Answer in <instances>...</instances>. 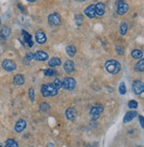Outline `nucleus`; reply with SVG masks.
I'll use <instances>...</instances> for the list:
<instances>
[{
  "mask_svg": "<svg viewBox=\"0 0 144 147\" xmlns=\"http://www.w3.org/2000/svg\"><path fill=\"white\" fill-rule=\"evenodd\" d=\"M118 91L121 95H124L125 93H127V86H125V84L124 82H120L119 87H118Z\"/></svg>",
  "mask_w": 144,
  "mask_h": 147,
  "instance_id": "nucleus-27",
  "label": "nucleus"
},
{
  "mask_svg": "<svg viewBox=\"0 0 144 147\" xmlns=\"http://www.w3.org/2000/svg\"><path fill=\"white\" fill-rule=\"evenodd\" d=\"M65 115L66 118L68 119L69 121H74L75 119L77 118V111L75 108H68L65 112Z\"/></svg>",
  "mask_w": 144,
  "mask_h": 147,
  "instance_id": "nucleus-15",
  "label": "nucleus"
},
{
  "mask_svg": "<svg viewBox=\"0 0 144 147\" xmlns=\"http://www.w3.org/2000/svg\"><path fill=\"white\" fill-rule=\"evenodd\" d=\"M128 10H129V5L124 0H120V1L116 3V13L118 14L124 15L128 12Z\"/></svg>",
  "mask_w": 144,
  "mask_h": 147,
  "instance_id": "nucleus-6",
  "label": "nucleus"
},
{
  "mask_svg": "<svg viewBox=\"0 0 144 147\" xmlns=\"http://www.w3.org/2000/svg\"><path fill=\"white\" fill-rule=\"evenodd\" d=\"M10 34H11V29H9L8 27L5 26V27H2L1 32H0V35H1L2 37L6 38V37H8L9 35H10Z\"/></svg>",
  "mask_w": 144,
  "mask_h": 147,
  "instance_id": "nucleus-24",
  "label": "nucleus"
},
{
  "mask_svg": "<svg viewBox=\"0 0 144 147\" xmlns=\"http://www.w3.org/2000/svg\"><path fill=\"white\" fill-rule=\"evenodd\" d=\"M134 69L137 72H143L144 71V59H141L137 63L135 67H134Z\"/></svg>",
  "mask_w": 144,
  "mask_h": 147,
  "instance_id": "nucleus-23",
  "label": "nucleus"
},
{
  "mask_svg": "<svg viewBox=\"0 0 144 147\" xmlns=\"http://www.w3.org/2000/svg\"><path fill=\"white\" fill-rule=\"evenodd\" d=\"M63 67H64V70H65L66 73L71 74V73H73L74 70H75V64L72 60H67L64 63Z\"/></svg>",
  "mask_w": 144,
  "mask_h": 147,
  "instance_id": "nucleus-16",
  "label": "nucleus"
},
{
  "mask_svg": "<svg viewBox=\"0 0 144 147\" xmlns=\"http://www.w3.org/2000/svg\"><path fill=\"white\" fill-rule=\"evenodd\" d=\"M27 1H28V2H36V1H37V0H27Z\"/></svg>",
  "mask_w": 144,
  "mask_h": 147,
  "instance_id": "nucleus-39",
  "label": "nucleus"
},
{
  "mask_svg": "<svg viewBox=\"0 0 144 147\" xmlns=\"http://www.w3.org/2000/svg\"><path fill=\"white\" fill-rule=\"evenodd\" d=\"M137 115H138V113L136 111H134V110H133V111H129V112H127V114H124V117L123 119V122L124 123H128L131 121H133Z\"/></svg>",
  "mask_w": 144,
  "mask_h": 147,
  "instance_id": "nucleus-14",
  "label": "nucleus"
},
{
  "mask_svg": "<svg viewBox=\"0 0 144 147\" xmlns=\"http://www.w3.org/2000/svg\"><path fill=\"white\" fill-rule=\"evenodd\" d=\"M32 59H34V53H32V52H28V53L26 54L25 58H24V63L28 65V64H30V62Z\"/></svg>",
  "mask_w": 144,
  "mask_h": 147,
  "instance_id": "nucleus-26",
  "label": "nucleus"
},
{
  "mask_svg": "<svg viewBox=\"0 0 144 147\" xmlns=\"http://www.w3.org/2000/svg\"><path fill=\"white\" fill-rule=\"evenodd\" d=\"M49 109H50V106H49V105L46 102H43L39 106V110H40L41 112H43V113L47 112Z\"/></svg>",
  "mask_w": 144,
  "mask_h": 147,
  "instance_id": "nucleus-28",
  "label": "nucleus"
},
{
  "mask_svg": "<svg viewBox=\"0 0 144 147\" xmlns=\"http://www.w3.org/2000/svg\"><path fill=\"white\" fill-rule=\"evenodd\" d=\"M104 107L102 105H95L90 110V116L93 120H97L100 117L101 114L103 112Z\"/></svg>",
  "mask_w": 144,
  "mask_h": 147,
  "instance_id": "nucleus-4",
  "label": "nucleus"
},
{
  "mask_svg": "<svg viewBox=\"0 0 144 147\" xmlns=\"http://www.w3.org/2000/svg\"><path fill=\"white\" fill-rule=\"evenodd\" d=\"M35 39H36V42H37L38 44H43L46 42L47 37H46V34H44L42 30H38L35 34Z\"/></svg>",
  "mask_w": 144,
  "mask_h": 147,
  "instance_id": "nucleus-11",
  "label": "nucleus"
},
{
  "mask_svg": "<svg viewBox=\"0 0 144 147\" xmlns=\"http://www.w3.org/2000/svg\"><path fill=\"white\" fill-rule=\"evenodd\" d=\"M48 65L49 67H58V66H61V61L59 58L57 57H53L51 59H49L48 61Z\"/></svg>",
  "mask_w": 144,
  "mask_h": 147,
  "instance_id": "nucleus-18",
  "label": "nucleus"
},
{
  "mask_svg": "<svg viewBox=\"0 0 144 147\" xmlns=\"http://www.w3.org/2000/svg\"><path fill=\"white\" fill-rule=\"evenodd\" d=\"M29 96H30V98L31 100V102H34V101H35V91H34L33 88H30L29 89Z\"/></svg>",
  "mask_w": 144,
  "mask_h": 147,
  "instance_id": "nucleus-32",
  "label": "nucleus"
},
{
  "mask_svg": "<svg viewBox=\"0 0 144 147\" xmlns=\"http://www.w3.org/2000/svg\"><path fill=\"white\" fill-rule=\"evenodd\" d=\"M55 71L53 70V69H52V68H49V69L46 70V72H44V76H48V77L52 76H55Z\"/></svg>",
  "mask_w": 144,
  "mask_h": 147,
  "instance_id": "nucleus-31",
  "label": "nucleus"
},
{
  "mask_svg": "<svg viewBox=\"0 0 144 147\" xmlns=\"http://www.w3.org/2000/svg\"><path fill=\"white\" fill-rule=\"evenodd\" d=\"M116 53L118 54H119V55H123L124 54V49L121 47V46H116Z\"/></svg>",
  "mask_w": 144,
  "mask_h": 147,
  "instance_id": "nucleus-34",
  "label": "nucleus"
},
{
  "mask_svg": "<svg viewBox=\"0 0 144 147\" xmlns=\"http://www.w3.org/2000/svg\"><path fill=\"white\" fill-rule=\"evenodd\" d=\"M139 121H140V123H141V127L143 128H144V118H143L142 115L139 116Z\"/></svg>",
  "mask_w": 144,
  "mask_h": 147,
  "instance_id": "nucleus-35",
  "label": "nucleus"
},
{
  "mask_svg": "<svg viewBox=\"0 0 144 147\" xmlns=\"http://www.w3.org/2000/svg\"><path fill=\"white\" fill-rule=\"evenodd\" d=\"M94 7H95V14H96V16L102 17V16L104 15V13H105V8H106L104 3L99 2L96 5H94Z\"/></svg>",
  "mask_w": 144,
  "mask_h": 147,
  "instance_id": "nucleus-12",
  "label": "nucleus"
},
{
  "mask_svg": "<svg viewBox=\"0 0 144 147\" xmlns=\"http://www.w3.org/2000/svg\"><path fill=\"white\" fill-rule=\"evenodd\" d=\"M46 147H55V144H53V143H48Z\"/></svg>",
  "mask_w": 144,
  "mask_h": 147,
  "instance_id": "nucleus-36",
  "label": "nucleus"
},
{
  "mask_svg": "<svg viewBox=\"0 0 144 147\" xmlns=\"http://www.w3.org/2000/svg\"><path fill=\"white\" fill-rule=\"evenodd\" d=\"M34 59L37 61H46L49 59V55L43 51H38L34 53Z\"/></svg>",
  "mask_w": 144,
  "mask_h": 147,
  "instance_id": "nucleus-9",
  "label": "nucleus"
},
{
  "mask_svg": "<svg viewBox=\"0 0 144 147\" xmlns=\"http://www.w3.org/2000/svg\"><path fill=\"white\" fill-rule=\"evenodd\" d=\"M18 8H20L22 12H23V11H24V7H23V6H22V5H21V4H19V5H18Z\"/></svg>",
  "mask_w": 144,
  "mask_h": 147,
  "instance_id": "nucleus-37",
  "label": "nucleus"
},
{
  "mask_svg": "<svg viewBox=\"0 0 144 147\" xmlns=\"http://www.w3.org/2000/svg\"><path fill=\"white\" fill-rule=\"evenodd\" d=\"M85 14L86 15V17H88L89 19H94V18L96 17V14H95V7H94V5H88L84 11Z\"/></svg>",
  "mask_w": 144,
  "mask_h": 147,
  "instance_id": "nucleus-13",
  "label": "nucleus"
},
{
  "mask_svg": "<svg viewBox=\"0 0 144 147\" xmlns=\"http://www.w3.org/2000/svg\"><path fill=\"white\" fill-rule=\"evenodd\" d=\"M27 128V122L23 119H20L19 121H17L14 125V130L17 133H22L25 128Z\"/></svg>",
  "mask_w": 144,
  "mask_h": 147,
  "instance_id": "nucleus-10",
  "label": "nucleus"
},
{
  "mask_svg": "<svg viewBox=\"0 0 144 147\" xmlns=\"http://www.w3.org/2000/svg\"><path fill=\"white\" fill-rule=\"evenodd\" d=\"M119 31H120V34L122 35H127V31H128V24L127 22H121L120 24V27H119Z\"/></svg>",
  "mask_w": 144,
  "mask_h": 147,
  "instance_id": "nucleus-22",
  "label": "nucleus"
},
{
  "mask_svg": "<svg viewBox=\"0 0 144 147\" xmlns=\"http://www.w3.org/2000/svg\"><path fill=\"white\" fill-rule=\"evenodd\" d=\"M75 20H76V21H77V24L79 26V25H81V22H82L83 21H84V17L81 15V14H77L76 16H75Z\"/></svg>",
  "mask_w": 144,
  "mask_h": 147,
  "instance_id": "nucleus-33",
  "label": "nucleus"
},
{
  "mask_svg": "<svg viewBox=\"0 0 144 147\" xmlns=\"http://www.w3.org/2000/svg\"><path fill=\"white\" fill-rule=\"evenodd\" d=\"M131 55L133 59H142V56H143V53L141 50H133L132 52H131Z\"/></svg>",
  "mask_w": 144,
  "mask_h": 147,
  "instance_id": "nucleus-21",
  "label": "nucleus"
},
{
  "mask_svg": "<svg viewBox=\"0 0 144 147\" xmlns=\"http://www.w3.org/2000/svg\"><path fill=\"white\" fill-rule=\"evenodd\" d=\"M75 1H77V2H85V1H87V0H75Z\"/></svg>",
  "mask_w": 144,
  "mask_h": 147,
  "instance_id": "nucleus-38",
  "label": "nucleus"
},
{
  "mask_svg": "<svg viewBox=\"0 0 144 147\" xmlns=\"http://www.w3.org/2000/svg\"><path fill=\"white\" fill-rule=\"evenodd\" d=\"M47 21L50 26L52 27H57L61 24V15L57 13H51L48 18H47Z\"/></svg>",
  "mask_w": 144,
  "mask_h": 147,
  "instance_id": "nucleus-5",
  "label": "nucleus"
},
{
  "mask_svg": "<svg viewBox=\"0 0 144 147\" xmlns=\"http://www.w3.org/2000/svg\"><path fill=\"white\" fill-rule=\"evenodd\" d=\"M128 107L130 109H136L138 107V103L135 100H130L128 102Z\"/></svg>",
  "mask_w": 144,
  "mask_h": 147,
  "instance_id": "nucleus-30",
  "label": "nucleus"
},
{
  "mask_svg": "<svg viewBox=\"0 0 144 147\" xmlns=\"http://www.w3.org/2000/svg\"><path fill=\"white\" fill-rule=\"evenodd\" d=\"M2 67L5 71H7V72H13V71L16 70L17 66H16V64L13 60H11V59H5L2 62Z\"/></svg>",
  "mask_w": 144,
  "mask_h": 147,
  "instance_id": "nucleus-8",
  "label": "nucleus"
},
{
  "mask_svg": "<svg viewBox=\"0 0 144 147\" xmlns=\"http://www.w3.org/2000/svg\"><path fill=\"white\" fill-rule=\"evenodd\" d=\"M5 147H19V144H18V143L14 139L9 138L5 141Z\"/></svg>",
  "mask_w": 144,
  "mask_h": 147,
  "instance_id": "nucleus-25",
  "label": "nucleus"
},
{
  "mask_svg": "<svg viewBox=\"0 0 144 147\" xmlns=\"http://www.w3.org/2000/svg\"><path fill=\"white\" fill-rule=\"evenodd\" d=\"M66 52L69 57H74L77 53V49L73 44H70L66 47Z\"/></svg>",
  "mask_w": 144,
  "mask_h": 147,
  "instance_id": "nucleus-20",
  "label": "nucleus"
},
{
  "mask_svg": "<svg viewBox=\"0 0 144 147\" xmlns=\"http://www.w3.org/2000/svg\"><path fill=\"white\" fill-rule=\"evenodd\" d=\"M132 90H133V92L135 95H141L144 91L143 82L141 81H140V80H135L133 82Z\"/></svg>",
  "mask_w": 144,
  "mask_h": 147,
  "instance_id": "nucleus-7",
  "label": "nucleus"
},
{
  "mask_svg": "<svg viewBox=\"0 0 144 147\" xmlns=\"http://www.w3.org/2000/svg\"><path fill=\"white\" fill-rule=\"evenodd\" d=\"M77 86V81L72 77H66L62 81V88L66 90H73Z\"/></svg>",
  "mask_w": 144,
  "mask_h": 147,
  "instance_id": "nucleus-3",
  "label": "nucleus"
},
{
  "mask_svg": "<svg viewBox=\"0 0 144 147\" xmlns=\"http://www.w3.org/2000/svg\"><path fill=\"white\" fill-rule=\"evenodd\" d=\"M58 90L55 88L52 84H43L41 87V93L44 97H55L58 94Z\"/></svg>",
  "mask_w": 144,
  "mask_h": 147,
  "instance_id": "nucleus-2",
  "label": "nucleus"
},
{
  "mask_svg": "<svg viewBox=\"0 0 144 147\" xmlns=\"http://www.w3.org/2000/svg\"><path fill=\"white\" fill-rule=\"evenodd\" d=\"M22 35H23V38H24V41H25L26 44L28 45L29 47H32L34 45V43H33V40H32V36L28 32H26L25 30H22Z\"/></svg>",
  "mask_w": 144,
  "mask_h": 147,
  "instance_id": "nucleus-17",
  "label": "nucleus"
},
{
  "mask_svg": "<svg viewBox=\"0 0 144 147\" xmlns=\"http://www.w3.org/2000/svg\"><path fill=\"white\" fill-rule=\"evenodd\" d=\"M0 147H4V145H3L2 143H0Z\"/></svg>",
  "mask_w": 144,
  "mask_h": 147,
  "instance_id": "nucleus-40",
  "label": "nucleus"
},
{
  "mask_svg": "<svg viewBox=\"0 0 144 147\" xmlns=\"http://www.w3.org/2000/svg\"><path fill=\"white\" fill-rule=\"evenodd\" d=\"M137 147H141V146H137Z\"/></svg>",
  "mask_w": 144,
  "mask_h": 147,
  "instance_id": "nucleus-42",
  "label": "nucleus"
},
{
  "mask_svg": "<svg viewBox=\"0 0 144 147\" xmlns=\"http://www.w3.org/2000/svg\"><path fill=\"white\" fill-rule=\"evenodd\" d=\"M13 82L15 85H18V86L22 85L25 82V78L22 75H16L13 77Z\"/></svg>",
  "mask_w": 144,
  "mask_h": 147,
  "instance_id": "nucleus-19",
  "label": "nucleus"
},
{
  "mask_svg": "<svg viewBox=\"0 0 144 147\" xmlns=\"http://www.w3.org/2000/svg\"><path fill=\"white\" fill-rule=\"evenodd\" d=\"M0 26H1V20H0Z\"/></svg>",
  "mask_w": 144,
  "mask_h": 147,
  "instance_id": "nucleus-41",
  "label": "nucleus"
},
{
  "mask_svg": "<svg viewBox=\"0 0 144 147\" xmlns=\"http://www.w3.org/2000/svg\"><path fill=\"white\" fill-rule=\"evenodd\" d=\"M52 85L59 90L60 89L62 88V81L60 80L59 78H56V79H55V82H52Z\"/></svg>",
  "mask_w": 144,
  "mask_h": 147,
  "instance_id": "nucleus-29",
  "label": "nucleus"
},
{
  "mask_svg": "<svg viewBox=\"0 0 144 147\" xmlns=\"http://www.w3.org/2000/svg\"><path fill=\"white\" fill-rule=\"evenodd\" d=\"M105 68L108 71V73L111 74V75H116L118 74L121 70V64L115 59H110L105 62Z\"/></svg>",
  "mask_w": 144,
  "mask_h": 147,
  "instance_id": "nucleus-1",
  "label": "nucleus"
}]
</instances>
